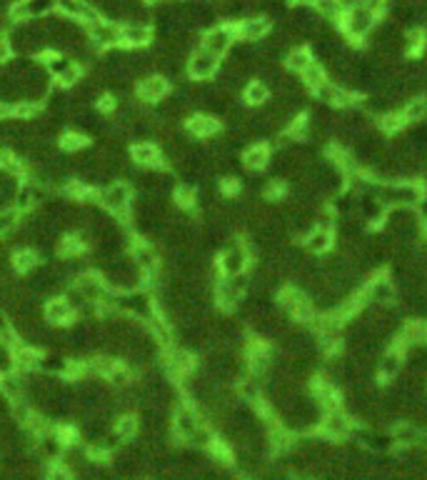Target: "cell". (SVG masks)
I'll return each instance as SVG.
<instances>
[{
	"mask_svg": "<svg viewBox=\"0 0 427 480\" xmlns=\"http://www.w3.org/2000/svg\"><path fill=\"white\" fill-rule=\"evenodd\" d=\"M360 3H362L365 8H370V10H372L375 15L382 13V10L387 8V0H360Z\"/></svg>",
	"mask_w": 427,
	"mask_h": 480,
	"instance_id": "cell-53",
	"label": "cell"
},
{
	"mask_svg": "<svg viewBox=\"0 0 427 480\" xmlns=\"http://www.w3.org/2000/svg\"><path fill=\"white\" fill-rule=\"evenodd\" d=\"M18 210H13V208H8V210H0V235H8L10 230H13L15 226H18Z\"/></svg>",
	"mask_w": 427,
	"mask_h": 480,
	"instance_id": "cell-45",
	"label": "cell"
},
{
	"mask_svg": "<svg viewBox=\"0 0 427 480\" xmlns=\"http://www.w3.org/2000/svg\"><path fill=\"white\" fill-rule=\"evenodd\" d=\"M100 206L108 208L111 213L123 215L125 210H128V206H130V190H128V186L115 183V186L105 188V190L100 193Z\"/></svg>",
	"mask_w": 427,
	"mask_h": 480,
	"instance_id": "cell-9",
	"label": "cell"
},
{
	"mask_svg": "<svg viewBox=\"0 0 427 480\" xmlns=\"http://www.w3.org/2000/svg\"><path fill=\"white\" fill-rule=\"evenodd\" d=\"M400 365H402V360H400V353H397V350H390V353H385V356H382V360H380V375H382V378H395L400 373Z\"/></svg>",
	"mask_w": 427,
	"mask_h": 480,
	"instance_id": "cell-35",
	"label": "cell"
},
{
	"mask_svg": "<svg viewBox=\"0 0 427 480\" xmlns=\"http://www.w3.org/2000/svg\"><path fill=\"white\" fill-rule=\"evenodd\" d=\"M88 35H90V41H93V45H97V48H115L117 43H123L120 28L111 21L88 23Z\"/></svg>",
	"mask_w": 427,
	"mask_h": 480,
	"instance_id": "cell-4",
	"label": "cell"
},
{
	"mask_svg": "<svg viewBox=\"0 0 427 480\" xmlns=\"http://www.w3.org/2000/svg\"><path fill=\"white\" fill-rule=\"evenodd\" d=\"M390 438H393V443H397V446H415V443H420L422 440V433L415 423L405 420V423H397V426L393 428V435H390Z\"/></svg>",
	"mask_w": 427,
	"mask_h": 480,
	"instance_id": "cell-21",
	"label": "cell"
},
{
	"mask_svg": "<svg viewBox=\"0 0 427 480\" xmlns=\"http://www.w3.org/2000/svg\"><path fill=\"white\" fill-rule=\"evenodd\" d=\"M76 290L83 295L85 303H100L105 295H108V293H105V288H103V283L97 281L95 275H80V278H78Z\"/></svg>",
	"mask_w": 427,
	"mask_h": 480,
	"instance_id": "cell-16",
	"label": "cell"
},
{
	"mask_svg": "<svg viewBox=\"0 0 427 480\" xmlns=\"http://www.w3.org/2000/svg\"><path fill=\"white\" fill-rule=\"evenodd\" d=\"M56 8V0H21L10 10V21H35L41 15H48Z\"/></svg>",
	"mask_w": 427,
	"mask_h": 480,
	"instance_id": "cell-8",
	"label": "cell"
},
{
	"mask_svg": "<svg viewBox=\"0 0 427 480\" xmlns=\"http://www.w3.org/2000/svg\"><path fill=\"white\" fill-rule=\"evenodd\" d=\"M360 208V215L362 220H370V223H380L382 215H385V206H382V200L380 198H372V195H365V198L358 203Z\"/></svg>",
	"mask_w": 427,
	"mask_h": 480,
	"instance_id": "cell-24",
	"label": "cell"
},
{
	"mask_svg": "<svg viewBox=\"0 0 427 480\" xmlns=\"http://www.w3.org/2000/svg\"><path fill=\"white\" fill-rule=\"evenodd\" d=\"M10 53H13V48H10L8 38H3V35H0V65L10 61Z\"/></svg>",
	"mask_w": 427,
	"mask_h": 480,
	"instance_id": "cell-54",
	"label": "cell"
},
{
	"mask_svg": "<svg viewBox=\"0 0 427 480\" xmlns=\"http://www.w3.org/2000/svg\"><path fill=\"white\" fill-rule=\"evenodd\" d=\"M402 125H405V118H402V113H395V110L380 118V128H382V131H387V133L400 131Z\"/></svg>",
	"mask_w": 427,
	"mask_h": 480,
	"instance_id": "cell-44",
	"label": "cell"
},
{
	"mask_svg": "<svg viewBox=\"0 0 427 480\" xmlns=\"http://www.w3.org/2000/svg\"><path fill=\"white\" fill-rule=\"evenodd\" d=\"M245 288H248V278L242 273L230 278V281H222L220 288H218V303H220L222 308H233L235 303L240 301V295Z\"/></svg>",
	"mask_w": 427,
	"mask_h": 480,
	"instance_id": "cell-15",
	"label": "cell"
},
{
	"mask_svg": "<svg viewBox=\"0 0 427 480\" xmlns=\"http://www.w3.org/2000/svg\"><path fill=\"white\" fill-rule=\"evenodd\" d=\"M218 128H220L218 120L210 116H195L187 120V131H190V135H195V138H210L218 133Z\"/></svg>",
	"mask_w": 427,
	"mask_h": 480,
	"instance_id": "cell-23",
	"label": "cell"
},
{
	"mask_svg": "<svg viewBox=\"0 0 427 480\" xmlns=\"http://www.w3.org/2000/svg\"><path fill=\"white\" fill-rule=\"evenodd\" d=\"M138 93H140V98H143V100H148V103H155V100H160V98L168 93V78H163V76L143 78Z\"/></svg>",
	"mask_w": 427,
	"mask_h": 480,
	"instance_id": "cell-17",
	"label": "cell"
},
{
	"mask_svg": "<svg viewBox=\"0 0 427 480\" xmlns=\"http://www.w3.org/2000/svg\"><path fill=\"white\" fill-rule=\"evenodd\" d=\"M425 38H427L425 30H420V28H410V30L405 33V53L407 55H420L422 50L427 48Z\"/></svg>",
	"mask_w": 427,
	"mask_h": 480,
	"instance_id": "cell-30",
	"label": "cell"
},
{
	"mask_svg": "<svg viewBox=\"0 0 427 480\" xmlns=\"http://www.w3.org/2000/svg\"><path fill=\"white\" fill-rule=\"evenodd\" d=\"M200 426H203V420H200L198 411H195L193 405H180L178 411H175V433L183 440L193 438Z\"/></svg>",
	"mask_w": 427,
	"mask_h": 480,
	"instance_id": "cell-11",
	"label": "cell"
},
{
	"mask_svg": "<svg viewBox=\"0 0 427 480\" xmlns=\"http://www.w3.org/2000/svg\"><path fill=\"white\" fill-rule=\"evenodd\" d=\"M220 188H222V193H225V195H235V193L240 190V183H238L235 178H225Z\"/></svg>",
	"mask_w": 427,
	"mask_h": 480,
	"instance_id": "cell-56",
	"label": "cell"
},
{
	"mask_svg": "<svg viewBox=\"0 0 427 480\" xmlns=\"http://www.w3.org/2000/svg\"><path fill=\"white\" fill-rule=\"evenodd\" d=\"M422 215H425V220H427V203L422 206Z\"/></svg>",
	"mask_w": 427,
	"mask_h": 480,
	"instance_id": "cell-58",
	"label": "cell"
},
{
	"mask_svg": "<svg viewBox=\"0 0 427 480\" xmlns=\"http://www.w3.org/2000/svg\"><path fill=\"white\" fill-rule=\"evenodd\" d=\"M235 35L238 33H235L233 25H218L203 38V45H200V48H205L207 53H213L215 58H220V55H225L230 50Z\"/></svg>",
	"mask_w": 427,
	"mask_h": 480,
	"instance_id": "cell-3",
	"label": "cell"
},
{
	"mask_svg": "<svg viewBox=\"0 0 427 480\" xmlns=\"http://www.w3.org/2000/svg\"><path fill=\"white\" fill-rule=\"evenodd\" d=\"M56 8L62 15H68V18H80V21H85V23L100 21L97 10L90 6L88 0H56Z\"/></svg>",
	"mask_w": 427,
	"mask_h": 480,
	"instance_id": "cell-13",
	"label": "cell"
},
{
	"mask_svg": "<svg viewBox=\"0 0 427 480\" xmlns=\"http://www.w3.org/2000/svg\"><path fill=\"white\" fill-rule=\"evenodd\" d=\"M285 190H288V188H285L280 180H275V183H270V186H268V190H265V198H268V200H280L285 195Z\"/></svg>",
	"mask_w": 427,
	"mask_h": 480,
	"instance_id": "cell-50",
	"label": "cell"
},
{
	"mask_svg": "<svg viewBox=\"0 0 427 480\" xmlns=\"http://www.w3.org/2000/svg\"><path fill=\"white\" fill-rule=\"evenodd\" d=\"M160 158V151L150 143H140L132 148V160L140 165H155Z\"/></svg>",
	"mask_w": 427,
	"mask_h": 480,
	"instance_id": "cell-33",
	"label": "cell"
},
{
	"mask_svg": "<svg viewBox=\"0 0 427 480\" xmlns=\"http://www.w3.org/2000/svg\"><path fill=\"white\" fill-rule=\"evenodd\" d=\"M10 365H13V358H10L8 348H3V345H0V373H8V371H10Z\"/></svg>",
	"mask_w": 427,
	"mask_h": 480,
	"instance_id": "cell-55",
	"label": "cell"
},
{
	"mask_svg": "<svg viewBox=\"0 0 427 480\" xmlns=\"http://www.w3.org/2000/svg\"><path fill=\"white\" fill-rule=\"evenodd\" d=\"M73 316H76V308L70 305L68 298H56L45 305V318L50 323H68L73 320Z\"/></svg>",
	"mask_w": 427,
	"mask_h": 480,
	"instance_id": "cell-20",
	"label": "cell"
},
{
	"mask_svg": "<svg viewBox=\"0 0 427 480\" xmlns=\"http://www.w3.org/2000/svg\"><path fill=\"white\" fill-rule=\"evenodd\" d=\"M350 430H352L350 420H347V415H345L343 411L325 413L323 420H320V433H323L325 438H332V440L347 438Z\"/></svg>",
	"mask_w": 427,
	"mask_h": 480,
	"instance_id": "cell-7",
	"label": "cell"
},
{
	"mask_svg": "<svg viewBox=\"0 0 427 480\" xmlns=\"http://www.w3.org/2000/svg\"><path fill=\"white\" fill-rule=\"evenodd\" d=\"M285 63H288V68L292 70V73H303V70L312 63V53L308 48H295L285 55Z\"/></svg>",
	"mask_w": 427,
	"mask_h": 480,
	"instance_id": "cell-29",
	"label": "cell"
},
{
	"mask_svg": "<svg viewBox=\"0 0 427 480\" xmlns=\"http://www.w3.org/2000/svg\"><path fill=\"white\" fill-rule=\"evenodd\" d=\"M117 308L128 310L132 318H145V320H150V318H152L150 298H148L145 293H138V290H132V293L123 295V298L117 301Z\"/></svg>",
	"mask_w": 427,
	"mask_h": 480,
	"instance_id": "cell-14",
	"label": "cell"
},
{
	"mask_svg": "<svg viewBox=\"0 0 427 480\" xmlns=\"http://www.w3.org/2000/svg\"><path fill=\"white\" fill-rule=\"evenodd\" d=\"M235 33L240 35L245 43H260L268 38L270 21L268 18H262V15H253V18H245L240 25L235 28Z\"/></svg>",
	"mask_w": 427,
	"mask_h": 480,
	"instance_id": "cell-10",
	"label": "cell"
},
{
	"mask_svg": "<svg viewBox=\"0 0 427 480\" xmlns=\"http://www.w3.org/2000/svg\"><path fill=\"white\" fill-rule=\"evenodd\" d=\"M138 428H140L138 420L132 418V415H123V418L115 423V433H113V435H115L117 440H132L138 435Z\"/></svg>",
	"mask_w": 427,
	"mask_h": 480,
	"instance_id": "cell-34",
	"label": "cell"
},
{
	"mask_svg": "<svg viewBox=\"0 0 427 480\" xmlns=\"http://www.w3.org/2000/svg\"><path fill=\"white\" fill-rule=\"evenodd\" d=\"M155 3H172V0H155Z\"/></svg>",
	"mask_w": 427,
	"mask_h": 480,
	"instance_id": "cell-59",
	"label": "cell"
},
{
	"mask_svg": "<svg viewBox=\"0 0 427 480\" xmlns=\"http://www.w3.org/2000/svg\"><path fill=\"white\" fill-rule=\"evenodd\" d=\"M15 363L21 365L23 371H28V368H35V365L41 363V356H38L35 350H30V348H23V350H18V353H15Z\"/></svg>",
	"mask_w": 427,
	"mask_h": 480,
	"instance_id": "cell-42",
	"label": "cell"
},
{
	"mask_svg": "<svg viewBox=\"0 0 427 480\" xmlns=\"http://www.w3.org/2000/svg\"><path fill=\"white\" fill-rule=\"evenodd\" d=\"M195 200H198V193H195L190 186H180L178 190H175V203H178L180 208L193 206Z\"/></svg>",
	"mask_w": 427,
	"mask_h": 480,
	"instance_id": "cell-48",
	"label": "cell"
},
{
	"mask_svg": "<svg viewBox=\"0 0 427 480\" xmlns=\"http://www.w3.org/2000/svg\"><path fill=\"white\" fill-rule=\"evenodd\" d=\"M38 368H43V371L50 373V375H60V373L70 371V363L68 360H62L60 356H48V358H41Z\"/></svg>",
	"mask_w": 427,
	"mask_h": 480,
	"instance_id": "cell-37",
	"label": "cell"
},
{
	"mask_svg": "<svg viewBox=\"0 0 427 480\" xmlns=\"http://www.w3.org/2000/svg\"><path fill=\"white\" fill-rule=\"evenodd\" d=\"M0 336H3V340H5V343H10V330H8V320L5 318H3V313H0Z\"/></svg>",
	"mask_w": 427,
	"mask_h": 480,
	"instance_id": "cell-57",
	"label": "cell"
},
{
	"mask_svg": "<svg viewBox=\"0 0 427 480\" xmlns=\"http://www.w3.org/2000/svg\"><path fill=\"white\" fill-rule=\"evenodd\" d=\"M108 380H113L115 385H123L125 380H128V371H125L123 365H115V368H113V373L108 375Z\"/></svg>",
	"mask_w": 427,
	"mask_h": 480,
	"instance_id": "cell-52",
	"label": "cell"
},
{
	"mask_svg": "<svg viewBox=\"0 0 427 480\" xmlns=\"http://www.w3.org/2000/svg\"><path fill=\"white\" fill-rule=\"evenodd\" d=\"M187 73L195 78V80H207L218 73V58L213 53H207L205 48H198L193 53V58L187 61Z\"/></svg>",
	"mask_w": 427,
	"mask_h": 480,
	"instance_id": "cell-6",
	"label": "cell"
},
{
	"mask_svg": "<svg viewBox=\"0 0 427 480\" xmlns=\"http://www.w3.org/2000/svg\"><path fill=\"white\" fill-rule=\"evenodd\" d=\"M245 165L248 168H253V171H260V168H265L268 165V160H270V153H268V148L265 145H253V148H248L245 151Z\"/></svg>",
	"mask_w": 427,
	"mask_h": 480,
	"instance_id": "cell-31",
	"label": "cell"
},
{
	"mask_svg": "<svg viewBox=\"0 0 427 480\" xmlns=\"http://www.w3.org/2000/svg\"><path fill=\"white\" fill-rule=\"evenodd\" d=\"M45 480H70V470L65 466H53V468H48Z\"/></svg>",
	"mask_w": 427,
	"mask_h": 480,
	"instance_id": "cell-49",
	"label": "cell"
},
{
	"mask_svg": "<svg viewBox=\"0 0 427 480\" xmlns=\"http://www.w3.org/2000/svg\"><path fill=\"white\" fill-rule=\"evenodd\" d=\"M13 415L18 418V423H30V418H33V413H30V408L25 403L13 405Z\"/></svg>",
	"mask_w": 427,
	"mask_h": 480,
	"instance_id": "cell-51",
	"label": "cell"
},
{
	"mask_svg": "<svg viewBox=\"0 0 427 480\" xmlns=\"http://www.w3.org/2000/svg\"><path fill=\"white\" fill-rule=\"evenodd\" d=\"M240 398L248 400V403H257L260 400V385H257V380H242Z\"/></svg>",
	"mask_w": 427,
	"mask_h": 480,
	"instance_id": "cell-46",
	"label": "cell"
},
{
	"mask_svg": "<svg viewBox=\"0 0 427 480\" xmlns=\"http://www.w3.org/2000/svg\"><path fill=\"white\" fill-rule=\"evenodd\" d=\"M168 368H170L172 375H187L193 368V358L187 356L185 350H172L168 356Z\"/></svg>",
	"mask_w": 427,
	"mask_h": 480,
	"instance_id": "cell-27",
	"label": "cell"
},
{
	"mask_svg": "<svg viewBox=\"0 0 427 480\" xmlns=\"http://www.w3.org/2000/svg\"><path fill=\"white\" fill-rule=\"evenodd\" d=\"M360 301L362 303H375V305H390L395 301V288H393V281L390 278H375L370 283V288L365 293L360 295Z\"/></svg>",
	"mask_w": 427,
	"mask_h": 480,
	"instance_id": "cell-12",
	"label": "cell"
},
{
	"mask_svg": "<svg viewBox=\"0 0 427 480\" xmlns=\"http://www.w3.org/2000/svg\"><path fill=\"white\" fill-rule=\"evenodd\" d=\"M268 98H270V88H268V83H262V80H253L245 88V100H248L250 105H262V103H268Z\"/></svg>",
	"mask_w": 427,
	"mask_h": 480,
	"instance_id": "cell-32",
	"label": "cell"
},
{
	"mask_svg": "<svg viewBox=\"0 0 427 480\" xmlns=\"http://www.w3.org/2000/svg\"><path fill=\"white\" fill-rule=\"evenodd\" d=\"M60 145H62V151H68V153L83 151V148H85V138H83V133H68V135L60 140Z\"/></svg>",
	"mask_w": 427,
	"mask_h": 480,
	"instance_id": "cell-47",
	"label": "cell"
},
{
	"mask_svg": "<svg viewBox=\"0 0 427 480\" xmlns=\"http://www.w3.org/2000/svg\"><path fill=\"white\" fill-rule=\"evenodd\" d=\"M48 73L62 83V85H73L80 80V65L73 58L65 55H50L48 58Z\"/></svg>",
	"mask_w": 427,
	"mask_h": 480,
	"instance_id": "cell-5",
	"label": "cell"
},
{
	"mask_svg": "<svg viewBox=\"0 0 427 480\" xmlns=\"http://www.w3.org/2000/svg\"><path fill=\"white\" fill-rule=\"evenodd\" d=\"M332 246V235L327 228H315L310 235H308V250L310 253H325V250H330Z\"/></svg>",
	"mask_w": 427,
	"mask_h": 480,
	"instance_id": "cell-26",
	"label": "cell"
},
{
	"mask_svg": "<svg viewBox=\"0 0 427 480\" xmlns=\"http://www.w3.org/2000/svg\"><path fill=\"white\" fill-rule=\"evenodd\" d=\"M80 250H83V240H80V238H65V240H60V258H62V261H73V258H80Z\"/></svg>",
	"mask_w": 427,
	"mask_h": 480,
	"instance_id": "cell-40",
	"label": "cell"
},
{
	"mask_svg": "<svg viewBox=\"0 0 427 480\" xmlns=\"http://www.w3.org/2000/svg\"><path fill=\"white\" fill-rule=\"evenodd\" d=\"M155 261H158V255H155V250H152L150 246L135 248V265H140V270L152 273V270H155Z\"/></svg>",
	"mask_w": 427,
	"mask_h": 480,
	"instance_id": "cell-36",
	"label": "cell"
},
{
	"mask_svg": "<svg viewBox=\"0 0 427 480\" xmlns=\"http://www.w3.org/2000/svg\"><path fill=\"white\" fill-rule=\"evenodd\" d=\"M35 265H38V253H35V250H18V253H15V258H13L15 270L25 273V270H33Z\"/></svg>",
	"mask_w": 427,
	"mask_h": 480,
	"instance_id": "cell-39",
	"label": "cell"
},
{
	"mask_svg": "<svg viewBox=\"0 0 427 480\" xmlns=\"http://www.w3.org/2000/svg\"><path fill=\"white\" fill-rule=\"evenodd\" d=\"M220 265H222V270L230 275V278L240 275L242 270H245V265H248V253H245V248L235 246V248H230V250H225Z\"/></svg>",
	"mask_w": 427,
	"mask_h": 480,
	"instance_id": "cell-18",
	"label": "cell"
},
{
	"mask_svg": "<svg viewBox=\"0 0 427 480\" xmlns=\"http://www.w3.org/2000/svg\"><path fill=\"white\" fill-rule=\"evenodd\" d=\"M402 118L405 123H422L427 118V100L425 98H410L402 110Z\"/></svg>",
	"mask_w": 427,
	"mask_h": 480,
	"instance_id": "cell-25",
	"label": "cell"
},
{
	"mask_svg": "<svg viewBox=\"0 0 427 480\" xmlns=\"http://www.w3.org/2000/svg\"><path fill=\"white\" fill-rule=\"evenodd\" d=\"M420 198L422 188L417 183H393V186H382V190H380V200L397 208L415 206V203H420Z\"/></svg>",
	"mask_w": 427,
	"mask_h": 480,
	"instance_id": "cell-2",
	"label": "cell"
},
{
	"mask_svg": "<svg viewBox=\"0 0 427 480\" xmlns=\"http://www.w3.org/2000/svg\"><path fill=\"white\" fill-rule=\"evenodd\" d=\"M343 18L345 33H347V38H352V43H360L365 35H370L375 30V23H378V15L372 13L370 8L362 6V3L352 6Z\"/></svg>",
	"mask_w": 427,
	"mask_h": 480,
	"instance_id": "cell-1",
	"label": "cell"
},
{
	"mask_svg": "<svg viewBox=\"0 0 427 480\" xmlns=\"http://www.w3.org/2000/svg\"><path fill=\"white\" fill-rule=\"evenodd\" d=\"M300 76H303L305 85H308V88H312V90L320 88L323 83H327V70H325V65H320V63H315V61H312L310 65L300 73Z\"/></svg>",
	"mask_w": 427,
	"mask_h": 480,
	"instance_id": "cell-28",
	"label": "cell"
},
{
	"mask_svg": "<svg viewBox=\"0 0 427 480\" xmlns=\"http://www.w3.org/2000/svg\"><path fill=\"white\" fill-rule=\"evenodd\" d=\"M120 38L128 45L140 48V45H145V43L150 41V28L143 25V23H128L125 28H120Z\"/></svg>",
	"mask_w": 427,
	"mask_h": 480,
	"instance_id": "cell-22",
	"label": "cell"
},
{
	"mask_svg": "<svg viewBox=\"0 0 427 480\" xmlns=\"http://www.w3.org/2000/svg\"><path fill=\"white\" fill-rule=\"evenodd\" d=\"M60 440H58V435H43L41 438V453L45 455V458H56V455H60Z\"/></svg>",
	"mask_w": 427,
	"mask_h": 480,
	"instance_id": "cell-43",
	"label": "cell"
},
{
	"mask_svg": "<svg viewBox=\"0 0 427 480\" xmlns=\"http://www.w3.org/2000/svg\"><path fill=\"white\" fill-rule=\"evenodd\" d=\"M25 385H28L25 380L10 375V373H5V375H3V380H0V388H3V395H5V398H18Z\"/></svg>",
	"mask_w": 427,
	"mask_h": 480,
	"instance_id": "cell-38",
	"label": "cell"
},
{
	"mask_svg": "<svg viewBox=\"0 0 427 480\" xmlns=\"http://www.w3.org/2000/svg\"><path fill=\"white\" fill-rule=\"evenodd\" d=\"M312 10H315L323 21L332 23V25L343 21V15H345V6L340 0H312Z\"/></svg>",
	"mask_w": 427,
	"mask_h": 480,
	"instance_id": "cell-19",
	"label": "cell"
},
{
	"mask_svg": "<svg viewBox=\"0 0 427 480\" xmlns=\"http://www.w3.org/2000/svg\"><path fill=\"white\" fill-rule=\"evenodd\" d=\"M332 206L338 210L340 215H347L352 213L355 208H358V200H355V193H338L335 200H332Z\"/></svg>",
	"mask_w": 427,
	"mask_h": 480,
	"instance_id": "cell-41",
	"label": "cell"
}]
</instances>
